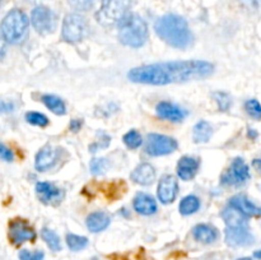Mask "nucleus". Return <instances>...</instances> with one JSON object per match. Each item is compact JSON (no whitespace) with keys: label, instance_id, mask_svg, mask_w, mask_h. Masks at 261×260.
Returning <instances> with one entry per match:
<instances>
[{"label":"nucleus","instance_id":"1","mask_svg":"<svg viewBox=\"0 0 261 260\" xmlns=\"http://www.w3.org/2000/svg\"><path fill=\"white\" fill-rule=\"evenodd\" d=\"M214 66L203 60L168 61L139 66L129 71L127 78L134 83L165 86L171 83H184L203 79L211 75Z\"/></svg>","mask_w":261,"mask_h":260},{"label":"nucleus","instance_id":"2","mask_svg":"<svg viewBox=\"0 0 261 260\" xmlns=\"http://www.w3.org/2000/svg\"><path fill=\"white\" fill-rule=\"evenodd\" d=\"M154 31L161 40L173 47L186 48L194 41L188 22L180 15L166 14L158 18L154 24Z\"/></svg>","mask_w":261,"mask_h":260},{"label":"nucleus","instance_id":"3","mask_svg":"<svg viewBox=\"0 0 261 260\" xmlns=\"http://www.w3.org/2000/svg\"><path fill=\"white\" fill-rule=\"evenodd\" d=\"M148 38V25L142 17L130 13L119 23V40L130 47H140Z\"/></svg>","mask_w":261,"mask_h":260},{"label":"nucleus","instance_id":"4","mask_svg":"<svg viewBox=\"0 0 261 260\" xmlns=\"http://www.w3.org/2000/svg\"><path fill=\"white\" fill-rule=\"evenodd\" d=\"M30 19L23 10L14 8L9 10L2 23H0V32L8 43L17 45L25 38L28 32Z\"/></svg>","mask_w":261,"mask_h":260},{"label":"nucleus","instance_id":"5","mask_svg":"<svg viewBox=\"0 0 261 260\" xmlns=\"http://www.w3.org/2000/svg\"><path fill=\"white\" fill-rule=\"evenodd\" d=\"M132 0H102L96 13V19L105 27H111L122 20L127 14Z\"/></svg>","mask_w":261,"mask_h":260},{"label":"nucleus","instance_id":"6","mask_svg":"<svg viewBox=\"0 0 261 260\" xmlns=\"http://www.w3.org/2000/svg\"><path fill=\"white\" fill-rule=\"evenodd\" d=\"M87 32H88V24L83 15L78 13H69L65 15L61 27V35L66 42H79L86 37Z\"/></svg>","mask_w":261,"mask_h":260},{"label":"nucleus","instance_id":"7","mask_svg":"<svg viewBox=\"0 0 261 260\" xmlns=\"http://www.w3.org/2000/svg\"><path fill=\"white\" fill-rule=\"evenodd\" d=\"M31 23L41 35H48L56 28V17L50 8L38 5L31 13Z\"/></svg>","mask_w":261,"mask_h":260},{"label":"nucleus","instance_id":"8","mask_svg":"<svg viewBox=\"0 0 261 260\" xmlns=\"http://www.w3.org/2000/svg\"><path fill=\"white\" fill-rule=\"evenodd\" d=\"M250 178L249 166L242 158L237 157L222 175V184L228 186H241Z\"/></svg>","mask_w":261,"mask_h":260},{"label":"nucleus","instance_id":"9","mask_svg":"<svg viewBox=\"0 0 261 260\" xmlns=\"http://www.w3.org/2000/svg\"><path fill=\"white\" fill-rule=\"evenodd\" d=\"M10 242L15 246H20L27 241H35L36 231L30 226L27 221L20 218L12 219L9 223V231H8Z\"/></svg>","mask_w":261,"mask_h":260},{"label":"nucleus","instance_id":"10","mask_svg":"<svg viewBox=\"0 0 261 260\" xmlns=\"http://www.w3.org/2000/svg\"><path fill=\"white\" fill-rule=\"evenodd\" d=\"M177 148V142L173 138L162 134H149L147 138L145 150L149 155L170 154Z\"/></svg>","mask_w":261,"mask_h":260},{"label":"nucleus","instance_id":"11","mask_svg":"<svg viewBox=\"0 0 261 260\" xmlns=\"http://www.w3.org/2000/svg\"><path fill=\"white\" fill-rule=\"evenodd\" d=\"M226 242L232 247H244L254 244V236L250 232L249 227H227Z\"/></svg>","mask_w":261,"mask_h":260},{"label":"nucleus","instance_id":"12","mask_svg":"<svg viewBox=\"0 0 261 260\" xmlns=\"http://www.w3.org/2000/svg\"><path fill=\"white\" fill-rule=\"evenodd\" d=\"M178 191V184L175 176L167 175L165 177L161 178L160 184H158V199L162 201L163 204L172 203L176 199Z\"/></svg>","mask_w":261,"mask_h":260},{"label":"nucleus","instance_id":"13","mask_svg":"<svg viewBox=\"0 0 261 260\" xmlns=\"http://www.w3.org/2000/svg\"><path fill=\"white\" fill-rule=\"evenodd\" d=\"M36 194H37L38 199L45 204L60 203L64 196L63 190L56 188L54 184L46 183V181L38 183L36 185Z\"/></svg>","mask_w":261,"mask_h":260},{"label":"nucleus","instance_id":"14","mask_svg":"<svg viewBox=\"0 0 261 260\" xmlns=\"http://www.w3.org/2000/svg\"><path fill=\"white\" fill-rule=\"evenodd\" d=\"M229 205L236 208L246 217H261V206L245 195H236L229 200Z\"/></svg>","mask_w":261,"mask_h":260},{"label":"nucleus","instance_id":"15","mask_svg":"<svg viewBox=\"0 0 261 260\" xmlns=\"http://www.w3.org/2000/svg\"><path fill=\"white\" fill-rule=\"evenodd\" d=\"M157 115L161 119L170 120V121H181L186 116V112L171 102H160L157 105Z\"/></svg>","mask_w":261,"mask_h":260},{"label":"nucleus","instance_id":"16","mask_svg":"<svg viewBox=\"0 0 261 260\" xmlns=\"http://www.w3.org/2000/svg\"><path fill=\"white\" fill-rule=\"evenodd\" d=\"M199 166H200L199 160H196V158L194 157H189V155H185V157L181 158L177 163L178 177L182 178V180L185 181L191 180V178L196 175V172H198Z\"/></svg>","mask_w":261,"mask_h":260},{"label":"nucleus","instance_id":"17","mask_svg":"<svg viewBox=\"0 0 261 260\" xmlns=\"http://www.w3.org/2000/svg\"><path fill=\"white\" fill-rule=\"evenodd\" d=\"M56 157H58V153L50 145H46L43 147L40 152L36 154L35 160V167L38 171H46L50 167H53L54 163H55Z\"/></svg>","mask_w":261,"mask_h":260},{"label":"nucleus","instance_id":"18","mask_svg":"<svg viewBox=\"0 0 261 260\" xmlns=\"http://www.w3.org/2000/svg\"><path fill=\"white\" fill-rule=\"evenodd\" d=\"M134 209L143 216H150L157 212V203L150 195L144 193H139L134 198Z\"/></svg>","mask_w":261,"mask_h":260},{"label":"nucleus","instance_id":"19","mask_svg":"<svg viewBox=\"0 0 261 260\" xmlns=\"http://www.w3.org/2000/svg\"><path fill=\"white\" fill-rule=\"evenodd\" d=\"M222 218L226 222L227 227H232V228H237V227H249L247 223V217L242 214L241 212L237 211L232 205H228L227 208L223 209L222 212Z\"/></svg>","mask_w":261,"mask_h":260},{"label":"nucleus","instance_id":"20","mask_svg":"<svg viewBox=\"0 0 261 260\" xmlns=\"http://www.w3.org/2000/svg\"><path fill=\"white\" fill-rule=\"evenodd\" d=\"M155 178V171L149 163H142L132 172V180L139 185H150Z\"/></svg>","mask_w":261,"mask_h":260},{"label":"nucleus","instance_id":"21","mask_svg":"<svg viewBox=\"0 0 261 260\" xmlns=\"http://www.w3.org/2000/svg\"><path fill=\"white\" fill-rule=\"evenodd\" d=\"M111 218L105 212H94L87 217V227L91 232H101L109 227Z\"/></svg>","mask_w":261,"mask_h":260},{"label":"nucleus","instance_id":"22","mask_svg":"<svg viewBox=\"0 0 261 260\" xmlns=\"http://www.w3.org/2000/svg\"><path fill=\"white\" fill-rule=\"evenodd\" d=\"M193 235L196 241L203 242V244H212L218 237V232L211 224H198L194 227Z\"/></svg>","mask_w":261,"mask_h":260},{"label":"nucleus","instance_id":"23","mask_svg":"<svg viewBox=\"0 0 261 260\" xmlns=\"http://www.w3.org/2000/svg\"><path fill=\"white\" fill-rule=\"evenodd\" d=\"M212 134H213V127L208 121L201 120L194 126L193 138L195 143H206L212 138Z\"/></svg>","mask_w":261,"mask_h":260},{"label":"nucleus","instance_id":"24","mask_svg":"<svg viewBox=\"0 0 261 260\" xmlns=\"http://www.w3.org/2000/svg\"><path fill=\"white\" fill-rule=\"evenodd\" d=\"M42 102L54 114L64 115L66 112L65 103H64V101L60 97L54 96V94H45V96H42Z\"/></svg>","mask_w":261,"mask_h":260},{"label":"nucleus","instance_id":"25","mask_svg":"<svg viewBox=\"0 0 261 260\" xmlns=\"http://www.w3.org/2000/svg\"><path fill=\"white\" fill-rule=\"evenodd\" d=\"M199 208H200V200L195 195L185 196L180 203V213L184 216H190L198 212Z\"/></svg>","mask_w":261,"mask_h":260},{"label":"nucleus","instance_id":"26","mask_svg":"<svg viewBox=\"0 0 261 260\" xmlns=\"http://www.w3.org/2000/svg\"><path fill=\"white\" fill-rule=\"evenodd\" d=\"M41 236H42L43 241L47 244V246L50 247L53 251H59L61 250V242L60 237L56 235V232H54L53 229L50 228H43L41 231Z\"/></svg>","mask_w":261,"mask_h":260},{"label":"nucleus","instance_id":"27","mask_svg":"<svg viewBox=\"0 0 261 260\" xmlns=\"http://www.w3.org/2000/svg\"><path fill=\"white\" fill-rule=\"evenodd\" d=\"M66 244H68L70 250H73V251H79V250H83L84 247H87V245H88V239L83 236H78V235L69 233L66 235Z\"/></svg>","mask_w":261,"mask_h":260},{"label":"nucleus","instance_id":"28","mask_svg":"<svg viewBox=\"0 0 261 260\" xmlns=\"http://www.w3.org/2000/svg\"><path fill=\"white\" fill-rule=\"evenodd\" d=\"M124 143L130 149H137V148H139L142 145L143 138L139 132H137V130H130V132H127L124 135Z\"/></svg>","mask_w":261,"mask_h":260},{"label":"nucleus","instance_id":"29","mask_svg":"<svg viewBox=\"0 0 261 260\" xmlns=\"http://www.w3.org/2000/svg\"><path fill=\"white\" fill-rule=\"evenodd\" d=\"M110 167L107 158H93L91 161V172L93 175H103Z\"/></svg>","mask_w":261,"mask_h":260},{"label":"nucleus","instance_id":"30","mask_svg":"<svg viewBox=\"0 0 261 260\" xmlns=\"http://www.w3.org/2000/svg\"><path fill=\"white\" fill-rule=\"evenodd\" d=\"M25 120L27 122L30 124L36 125V126H40V127H45L48 125V119L43 114H40V112H35V111H31L25 114Z\"/></svg>","mask_w":261,"mask_h":260},{"label":"nucleus","instance_id":"31","mask_svg":"<svg viewBox=\"0 0 261 260\" xmlns=\"http://www.w3.org/2000/svg\"><path fill=\"white\" fill-rule=\"evenodd\" d=\"M245 110H246L247 114L255 120H261V103L257 99L252 98L246 101L245 103Z\"/></svg>","mask_w":261,"mask_h":260},{"label":"nucleus","instance_id":"32","mask_svg":"<svg viewBox=\"0 0 261 260\" xmlns=\"http://www.w3.org/2000/svg\"><path fill=\"white\" fill-rule=\"evenodd\" d=\"M213 97L217 101V103H218V107L221 111H227V110H229V107H231L232 105V99L231 97H229V94L224 93V92H214Z\"/></svg>","mask_w":261,"mask_h":260},{"label":"nucleus","instance_id":"33","mask_svg":"<svg viewBox=\"0 0 261 260\" xmlns=\"http://www.w3.org/2000/svg\"><path fill=\"white\" fill-rule=\"evenodd\" d=\"M68 4L76 12H87L96 4V0H68Z\"/></svg>","mask_w":261,"mask_h":260},{"label":"nucleus","instance_id":"34","mask_svg":"<svg viewBox=\"0 0 261 260\" xmlns=\"http://www.w3.org/2000/svg\"><path fill=\"white\" fill-rule=\"evenodd\" d=\"M43 254L40 250H36V251H30V250H22L19 252V260H43Z\"/></svg>","mask_w":261,"mask_h":260},{"label":"nucleus","instance_id":"35","mask_svg":"<svg viewBox=\"0 0 261 260\" xmlns=\"http://www.w3.org/2000/svg\"><path fill=\"white\" fill-rule=\"evenodd\" d=\"M0 160L5 161V162H12L14 160V154H13L12 150L7 145L3 144L2 142H0Z\"/></svg>","mask_w":261,"mask_h":260},{"label":"nucleus","instance_id":"36","mask_svg":"<svg viewBox=\"0 0 261 260\" xmlns=\"http://www.w3.org/2000/svg\"><path fill=\"white\" fill-rule=\"evenodd\" d=\"M247 9H259L261 7V0H239Z\"/></svg>","mask_w":261,"mask_h":260},{"label":"nucleus","instance_id":"37","mask_svg":"<svg viewBox=\"0 0 261 260\" xmlns=\"http://www.w3.org/2000/svg\"><path fill=\"white\" fill-rule=\"evenodd\" d=\"M14 110V105L12 102L4 101V99L0 98V114H7Z\"/></svg>","mask_w":261,"mask_h":260},{"label":"nucleus","instance_id":"38","mask_svg":"<svg viewBox=\"0 0 261 260\" xmlns=\"http://www.w3.org/2000/svg\"><path fill=\"white\" fill-rule=\"evenodd\" d=\"M7 43L8 42L5 41V38L3 37L2 32H0V60H2L5 55V51H7Z\"/></svg>","mask_w":261,"mask_h":260},{"label":"nucleus","instance_id":"39","mask_svg":"<svg viewBox=\"0 0 261 260\" xmlns=\"http://www.w3.org/2000/svg\"><path fill=\"white\" fill-rule=\"evenodd\" d=\"M69 126H70V130H73V132H78V130L82 127V120H78V119L71 120Z\"/></svg>","mask_w":261,"mask_h":260},{"label":"nucleus","instance_id":"40","mask_svg":"<svg viewBox=\"0 0 261 260\" xmlns=\"http://www.w3.org/2000/svg\"><path fill=\"white\" fill-rule=\"evenodd\" d=\"M252 166H254L257 172L261 173V158H256V160L252 161Z\"/></svg>","mask_w":261,"mask_h":260},{"label":"nucleus","instance_id":"41","mask_svg":"<svg viewBox=\"0 0 261 260\" xmlns=\"http://www.w3.org/2000/svg\"><path fill=\"white\" fill-rule=\"evenodd\" d=\"M254 256L256 257V259L261 260V250H257V251L254 252Z\"/></svg>","mask_w":261,"mask_h":260},{"label":"nucleus","instance_id":"42","mask_svg":"<svg viewBox=\"0 0 261 260\" xmlns=\"http://www.w3.org/2000/svg\"><path fill=\"white\" fill-rule=\"evenodd\" d=\"M237 260H255V259H252V257H240V259Z\"/></svg>","mask_w":261,"mask_h":260},{"label":"nucleus","instance_id":"43","mask_svg":"<svg viewBox=\"0 0 261 260\" xmlns=\"http://www.w3.org/2000/svg\"><path fill=\"white\" fill-rule=\"evenodd\" d=\"M25 2H30V3H38V2H41V0H25Z\"/></svg>","mask_w":261,"mask_h":260}]
</instances>
